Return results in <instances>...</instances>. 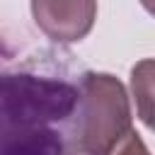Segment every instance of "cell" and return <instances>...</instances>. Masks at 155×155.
<instances>
[{
    "instance_id": "obj_4",
    "label": "cell",
    "mask_w": 155,
    "mask_h": 155,
    "mask_svg": "<svg viewBox=\"0 0 155 155\" xmlns=\"http://www.w3.org/2000/svg\"><path fill=\"white\" fill-rule=\"evenodd\" d=\"M150 82H153V61L143 58L131 70V87H133V94L138 99V111H140V119L145 121V126L153 124V116H150V94H153Z\"/></svg>"
},
{
    "instance_id": "obj_6",
    "label": "cell",
    "mask_w": 155,
    "mask_h": 155,
    "mask_svg": "<svg viewBox=\"0 0 155 155\" xmlns=\"http://www.w3.org/2000/svg\"><path fill=\"white\" fill-rule=\"evenodd\" d=\"M5 51H7V48H5V44H2V39H0V61L5 58Z\"/></svg>"
},
{
    "instance_id": "obj_2",
    "label": "cell",
    "mask_w": 155,
    "mask_h": 155,
    "mask_svg": "<svg viewBox=\"0 0 155 155\" xmlns=\"http://www.w3.org/2000/svg\"><path fill=\"white\" fill-rule=\"evenodd\" d=\"M128 131H133V116L121 80L111 73H80L68 136L70 155H107Z\"/></svg>"
},
{
    "instance_id": "obj_5",
    "label": "cell",
    "mask_w": 155,
    "mask_h": 155,
    "mask_svg": "<svg viewBox=\"0 0 155 155\" xmlns=\"http://www.w3.org/2000/svg\"><path fill=\"white\" fill-rule=\"evenodd\" d=\"M107 155H150V150H148V145L143 143V138L136 131H128Z\"/></svg>"
},
{
    "instance_id": "obj_3",
    "label": "cell",
    "mask_w": 155,
    "mask_h": 155,
    "mask_svg": "<svg viewBox=\"0 0 155 155\" xmlns=\"http://www.w3.org/2000/svg\"><path fill=\"white\" fill-rule=\"evenodd\" d=\"M29 7L36 27L56 44L82 41L97 19V2L90 0H78V2L34 0Z\"/></svg>"
},
{
    "instance_id": "obj_1",
    "label": "cell",
    "mask_w": 155,
    "mask_h": 155,
    "mask_svg": "<svg viewBox=\"0 0 155 155\" xmlns=\"http://www.w3.org/2000/svg\"><path fill=\"white\" fill-rule=\"evenodd\" d=\"M46 58L0 73V155H70L78 80Z\"/></svg>"
}]
</instances>
